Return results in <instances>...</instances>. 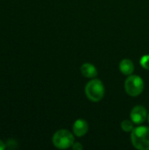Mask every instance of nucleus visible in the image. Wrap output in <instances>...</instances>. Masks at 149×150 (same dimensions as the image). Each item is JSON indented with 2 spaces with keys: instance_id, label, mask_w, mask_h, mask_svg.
Segmentation results:
<instances>
[{
  "instance_id": "nucleus-1",
  "label": "nucleus",
  "mask_w": 149,
  "mask_h": 150,
  "mask_svg": "<svg viewBox=\"0 0 149 150\" xmlns=\"http://www.w3.org/2000/svg\"><path fill=\"white\" fill-rule=\"evenodd\" d=\"M131 141L134 148L140 150H149V127H138L133 128Z\"/></svg>"
},
{
  "instance_id": "nucleus-2",
  "label": "nucleus",
  "mask_w": 149,
  "mask_h": 150,
  "mask_svg": "<svg viewBox=\"0 0 149 150\" xmlns=\"http://www.w3.org/2000/svg\"><path fill=\"white\" fill-rule=\"evenodd\" d=\"M85 94L92 102H99L105 95V88L103 83L98 79L90 81L85 87Z\"/></svg>"
},
{
  "instance_id": "nucleus-3",
  "label": "nucleus",
  "mask_w": 149,
  "mask_h": 150,
  "mask_svg": "<svg viewBox=\"0 0 149 150\" xmlns=\"http://www.w3.org/2000/svg\"><path fill=\"white\" fill-rule=\"evenodd\" d=\"M53 143L57 149H66L74 144V136L68 130L61 129L54 134Z\"/></svg>"
},
{
  "instance_id": "nucleus-4",
  "label": "nucleus",
  "mask_w": 149,
  "mask_h": 150,
  "mask_svg": "<svg viewBox=\"0 0 149 150\" xmlns=\"http://www.w3.org/2000/svg\"><path fill=\"white\" fill-rule=\"evenodd\" d=\"M144 83L139 76H130L125 82L126 92L131 97H137L142 93Z\"/></svg>"
},
{
  "instance_id": "nucleus-5",
  "label": "nucleus",
  "mask_w": 149,
  "mask_h": 150,
  "mask_svg": "<svg viewBox=\"0 0 149 150\" xmlns=\"http://www.w3.org/2000/svg\"><path fill=\"white\" fill-rule=\"evenodd\" d=\"M130 116H131L132 121L134 124L140 125V124H142L143 122H145V120H147L148 112H147V110L143 106L137 105L133 108Z\"/></svg>"
},
{
  "instance_id": "nucleus-6",
  "label": "nucleus",
  "mask_w": 149,
  "mask_h": 150,
  "mask_svg": "<svg viewBox=\"0 0 149 150\" xmlns=\"http://www.w3.org/2000/svg\"><path fill=\"white\" fill-rule=\"evenodd\" d=\"M89 126L84 120H77L73 125V132L76 136L83 137L88 132Z\"/></svg>"
},
{
  "instance_id": "nucleus-7",
  "label": "nucleus",
  "mask_w": 149,
  "mask_h": 150,
  "mask_svg": "<svg viewBox=\"0 0 149 150\" xmlns=\"http://www.w3.org/2000/svg\"><path fill=\"white\" fill-rule=\"evenodd\" d=\"M81 72L83 76L88 78H93L97 75V70L93 64L84 63L81 67Z\"/></svg>"
},
{
  "instance_id": "nucleus-8",
  "label": "nucleus",
  "mask_w": 149,
  "mask_h": 150,
  "mask_svg": "<svg viewBox=\"0 0 149 150\" xmlns=\"http://www.w3.org/2000/svg\"><path fill=\"white\" fill-rule=\"evenodd\" d=\"M119 69L124 75L129 76L132 75V73L134 71V65L131 60L124 59L119 63Z\"/></svg>"
},
{
  "instance_id": "nucleus-9",
  "label": "nucleus",
  "mask_w": 149,
  "mask_h": 150,
  "mask_svg": "<svg viewBox=\"0 0 149 150\" xmlns=\"http://www.w3.org/2000/svg\"><path fill=\"white\" fill-rule=\"evenodd\" d=\"M120 126H121L122 130L125 132H132L133 130V121L126 120L122 121Z\"/></svg>"
},
{
  "instance_id": "nucleus-10",
  "label": "nucleus",
  "mask_w": 149,
  "mask_h": 150,
  "mask_svg": "<svg viewBox=\"0 0 149 150\" xmlns=\"http://www.w3.org/2000/svg\"><path fill=\"white\" fill-rule=\"evenodd\" d=\"M141 65L146 69H149V54H146L143 55L141 59Z\"/></svg>"
},
{
  "instance_id": "nucleus-11",
  "label": "nucleus",
  "mask_w": 149,
  "mask_h": 150,
  "mask_svg": "<svg viewBox=\"0 0 149 150\" xmlns=\"http://www.w3.org/2000/svg\"><path fill=\"white\" fill-rule=\"evenodd\" d=\"M72 149L74 150H82L83 149V146L80 142H76L72 145Z\"/></svg>"
},
{
  "instance_id": "nucleus-12",
  "label": "nucleus",
  "mask_w": 149,
  "mask_h": 150,
  "mask_svg": "<svg viewBox=\"0 0 149 150\" xmlns=\"http://www.w3.org/2000/svg\"><path fill=\"white\" fill-rule=\"evenodd\" d=\"M5 149V145H4V143L0 140V150H3Z\"/></svg>"
},
{
  "instance_id": "nucleus-13",
  "label": "nucleus",
  "mask_w": 149,
  "mask_h": 150,
  "mask_svg": "<svg viewBox=\"0 0 149 150\" xmlns=\"http://www.w3.org/2000/svg\"><path fill=\"white\" fill-rule=\"evenodd\" d=\"M148 123H149V115H148Z\"/></svg>"
}]
</instances>
